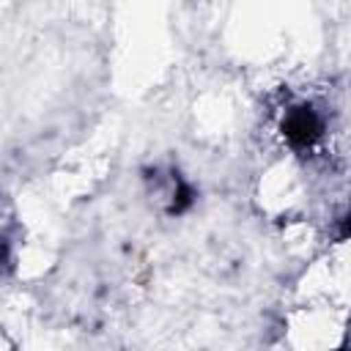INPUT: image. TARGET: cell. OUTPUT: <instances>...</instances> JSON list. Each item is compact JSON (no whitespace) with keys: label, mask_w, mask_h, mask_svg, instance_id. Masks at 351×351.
Instances as JSON below:
<instances>
[{"label":"cell","mask_w":351,"mask_h":351,"mask_svg":"<svg viewBox=\"0 0 351 351\" xmlns=\"http://www.w3.org/2000/svg\"><path fill=\"white\" fill-rule=\"evenodd\" d=\"M282 129H285V134H288L291 143H296V145H310V143L321 134V118H318L310 107H296V110L285 118Z\"/></svg>","instance_id":"obj_1"}]
</instances>
